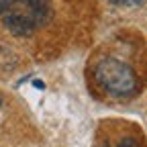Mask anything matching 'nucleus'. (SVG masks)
<instances>
[{
  "instance_id": "nucleus-1",
  "label": "nucleus",
  "mask_w": 147,
  "mask_h": 147,
  "mask_svg": "<svg viewBox=\"0 0 147 147\" xmlns=\"http://www.w3.org/2000/svg\"><path fill=\"white\" fill-rule=\"evenodd\" d=\"M94 78L98 86L108 96L115 98H129L137 92V76L135 69L115 57H104L94 67Z\"/></svg>"
},
{
  "instance_id": "nucleus-2",
  "label": "nucleus",
  "mask_w": 147,
  "mask_h": 147,
  "mask_svg": "<svg viewBox=\"0 0 147 147\" xmlns=\"http://www.w3.org/2000/svg\"><path fill=\"white\" fill-rule=\"evenodd\" d=\"M18 6H23L27 12L37 16L41 23L47 21V14H49L47 0H0V14L18 12Z\"/></svg>"
},
{
  "instance_id": "nucleus-3",
  "label": "nucleus",
  "mask_w": 147,
  "mask_h": 147,
  "mask_svg": "<svg viewBox=\"0 0 147 147\" xmlns=\"http://www.w3.org/2000/svg\"><path fill=\"white\" fill-rule=\"evenodd\" d=\"M113 4H119V6H135L139 2H143V0H110Z\"/></svg>"
},
{
  "instance_id": "nucleus-4",
  "label": "nucleus",
  "mask_w": 147,
  "mask_h": 147,
  "mask_svg": "<svg viewBox=\"0 0 147 147\" xmlns=\"http://www.w3.org/2000/svg\"><path fill=\"white\" fill-rule=\"evenodd\" d=\"M119 147H139V145H137V141H135L133 137H127V139H123V141H121V145H119Z\"/></svg>"
},
{
  "instance_id": "nucleus-5",
  "label": "nucleus",
  "mask_w": 147,
  "mask_h": 147,
  "mask_svg": "<svg viewBox=\"0 0 147 147\" xmlns=\"http://www.w3.org/2000/svg\"><path fill=\"white\" fill-rule=\"evenodd\" d=\"M33 84H35V86H37V88H41V90H43V88H45V82H41V80H35V82H33Z\"/></svg>"
},
{
  "instance_id": "nucleus-6",
  "label": "nucleus",
  "mask_w": 147,
  "mask_h": 147,
  "mask_svg": "<svg viewBox=\"0 0 147 147\" xmlns=\"http://www.w3.org/2000/svg\"><path fill=\"white\" fill-rule=\"evenodd\" d=\"M0 104H2V100H0Z\"/></svg>"
}]
</instances>
